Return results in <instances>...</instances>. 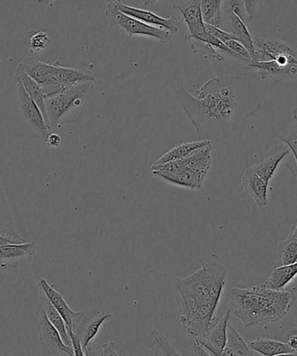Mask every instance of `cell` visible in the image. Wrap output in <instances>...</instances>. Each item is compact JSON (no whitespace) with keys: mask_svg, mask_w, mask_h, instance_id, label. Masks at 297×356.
Segmentation results:
<instances>
[{"mask_svg":"<svg viewBox=\"0 0 297 356\" xmlns=\"http://www.w3.org/2000/svg\"><path fill=\"white\" fill-rule=\"evenodd\" d=\"M201 140L222 141L260 106L257 90L247 78L215 76L192 95L184 88L173 92Z\"/></svg>","mask_w":297,"mask_h":356,"instance_id":"cell-1","label":"cell"},{"mask_svg":"<svg viewBox=\"0 0 297 356\" xmlns=\"http://www.w3.org/2000/svg\"><path fill=\"white\" fill-rule=\"evenodd\" d=\"M296 300L295 293L266 289L261 285L233 288L230 291L231 309L245 327L264 326L282 319Z\"/></svg>","mask_w":297,"mask_h":356,"instance_id":"cell-2","label":"cell"},{"mask_svg":"<svg viewBox=\"0 0 297 356\" xmlns=\"http://www.w3.org/2000/svg\"><path fill=\"white\" fill-rule=\"evenodd\" d=\"M227 274V269L222 264L208 260L192 274L176 280L175 296L182 316H189L203 306L217 309Z\"/></svg>","mask_w":297,"mask_h":356,"instance_id":"cell-3","label":"cell"},{"mask_svg":"<svg viewBox=\"0 0 297 356\" xmlns=\"http://www.w3.org/2000/svg\"><path fill=\"white\" fill-rule=\"evenodd\" d=\"M255 60L247 67L258 72L262 81H286L297 79V46L271 33L253 36Z\"/></svg>","mask_w":297,"mask_h":356,"instance_id":"cell-4","label":"cell"},{"mask_svg":"<svg viewBox=\"0 0 297 356\" xmlns=\"http://www.w3.org/2000/svg\"><path fill=\"white\" fill-rule=\"evenodd\" d=\"M94 88L93 81H84L46 99L50 129H60L65 124L77 122L91 100Z\"/></svg>","mask_w":297,"mask_h":356,"instance_id":"cell-5","label":"cell"},{"mask_svg":"<svg viewBox=\"0 0 297 356\" xmlns=\"http://www.w3.org/2000/svg\"><path fill=\"white\" fill-rule=\"evenodd\" d=\"M105 16L108 19L110 25L119 26L124 32L128 33L130 38L133 35H144L155 38L161 43H167L173 36V33L169 31L158 27L147 25L137 19L129 15H124L119 11L114 5V1L110 2L106 6Z\"/></svg>","mask_w":297,"mask_h":356,"instance_id":"cell-6","label":"cell"},{"mask_svg":"<svg viewBox=\"0 0 297 356\" xmlns=\"http://www.w3.org/2000/svg\"><path fill=\"white\" fill-rule=\"evenodd\" d=\"M34 326L41 345L48 355H75L74 348L64 343L58 331L46 316L42 304L37 300Z\"/></svg>","mask_w":297,"mask_h":356,"instance_id":"cell-7","label":"cell"},{"mask_svg":"<svg viewBox=\"0 0 297 356\" xmlns=\"http://www.w3.org/2000/svg\"><path fill=\"white\" fill-rule=\"evenodd\" d=\"M173 8L178 10L188 32L185 35L207 42L210 33L207 31L201 12V0H176Z\"/></svg>","mask_w":297,"mask_h":356,"instance_id":"cell-8","label":"cell"},{"mask_svg":"<svg viewBox=\"0 0 297 356\" xmlns=\"http://www.w3.org/2000/svg\"><path fill=\"white\" fill-rule=\"evenodd\" d=\"M16 93L17 102L24 120L44 140L51 129L47 126L40 107L18 82H16Z\"/></svg>","mask_w":297,"mask_h":356,"instance_id":"cell-9","label":"cell"},{"mask_svg":"<svg viewBox=\"0 0 297 356\" xmlns=\"http://www.w3.org/2000/svg\"><path fill=\"white\" fill-rule=\"evenodd\" d=\"M37 285H39L40 290L44 292V295L46 296L48 300L53 304L55 309H56L58 312L63 317L65 323L67 324L68 332H75L77 330L79 325H80L82 321L85 319L84 314L82 312H75V311L72 310L71 307L68 306L67 302H65L64 297L44 278L40 280Z\"/></svg>","mask_w":297,"mask_h":356,"instance_id":"cell-10","label":"cell"},{"mask_svg":"<svg viewBox=\"0 0 297 356\" xmlns=\"http://www.w3.org/2000/svg\"><path fill=\"white\" fill-rule=\"evenodd\" d=\"M114 5L119 11L122 12L124 15L133 17L147 25L167 30L173 34L177 33L180 29V22L176 17H171L169 19L162 18L150 11H145V10L135 8L133 6L124 4L120 0L114 1Z\"/></svg>","mask_w":297,"mask_h":356,"instance_id":"cell-11","label":"cell"},{"mask_svg":"<svg viewBox=\"0 0 297 356\" xmlns=\"http://www.w3.org/2000/svg\"><path fill=\"white\" fill-rule=\"evenodd\" d=\"M36 252L35 241L0 248V269L15 268L29 264Z\"/></svg>","mask_w":297,"mask_h":356,"instance_id":"cell-12","label":"cell"},{"mask_svg":"<svg viewBox=\"0 0 297 356\" xmlns=\"http://www.w3.org/2000/svg\"><path fill=\"white\" fill-rule=\"evenodd\" d=\"M230 310H228L222 318L213 324L201 337H196L201 343L205 346L213 355H222L227 341V327L229 323Z\"/></svg>","mask_w":297,"mask_h":356,"instance_id":"cell-13","label":"cell"},{"mask_svg":"<svg viewBox=\"0 0 297 356\" xmlns=\"http://www.w3.org/2000/svg\"><path fill=\"white\" fill-rule=\"evenodd\" d=\"M289 151L285 144L276 145L262 161L251 168L269 184L279 164L289 154Z\"/></svg>","mask_w":297,"mask_h":356,"instance_id":"cell-14","label":"cell"},{"mask_svg":"<svg viewBox=\"0 0 297 356\" xmlns=\"http://www.w3.org/2000/svg\"><path fill=\"white\" fill-rule=\"evenodd\" d=\"M243 186L245 192L255 200L258 207H264L268 204L269 184L260 176L255 174L251 168L247 169L243 176Z\"/></svg>","mask_w":297,"mask_h":356,"instance_id":"cell-15","label":"cell"},{"mask_svg":"<svg viewBox=\"0 0 297 356\" xmlns=\"http://www.w3.org/2000/svg\"><path fill=\"white\" fill-rule=\"evenodd\" d=\"M226 15V26L222 27V30L226 32L232 33L237 41L243 44L245 48L251 54L252 60H255V49L254 46L253 36L250 32L243 20L235 13H224Z\"/></svg>","mask_w":297,"mask_h":356,"instance_id":"cell-16","label":"cell"},{"mask_svg":"<svg viewBox=\"0 0 297 356\" xmlns=\"http://www.w3.org/2000/svg\"><path fill=\"white\" fill-rule=\"evenodd\" d=\"M15 79H16V82L22 85L27 95H28L31 98L33 99V102L37 104V106L40 107L41 113H42L44 118V120H46L47 126L49 127L46 106V97H44V93L41 86L37 84L32 77H30L19 65H18V67L16 68Z\"/></svg>","mask_w":297,"mask_h":356,"instance_id":"cell-17","label":"cell"},{"mask_svg":"<svg viewBox=\"0 0 297 356\" xmlns=\"http://www.w3.org/2000/svg\"><path fill=\"white\" fill-rule=\"evenodd\" d=\"M112 318V314L105 312V311H98L95 316L91 319L86 320L85 318L82 323L79 325L78 330L74 332L80 339L83 350H85L91 341L98 334L100 328L106 320Z\"/></svg>","mask_w":297,"mask_h":356,"instance_id":"cell-18","label":"cell"},{"mask_svg":"<svg viewBox=\"0 0 297 356\" xmlns=\"http://www.w3.org/2000/svg\"><path fill=\"white\" fill-rule=\"evenodd\" d=\"M248 347L258 355L265 356L297 355V352L285 342L258 337L255 340L248 341Z\"/></svg>","mask_w":297,"mask_h":356,"instance_id":"cell-19","label":"cell"},{"mask_svg":"<svg viewBox=\"0 0 297 356\" xmlns=\"http://www.w3.org/2000/svg\"><path fill=\"white\" fill-rule=\"evenodd\" d=\"M257 353L252 350L248 347V342L241 337L239 332L234 327L232 324L228 323L227 341L226 347L223 348L222 355H257Z\"/></svg>","mask_w":297,"mask_h":356,"instance_id":"cell-20","label":"cell"},{"mask_svg":"<svg viewBox=\"0 0 297 356\" xmlns=\"http://www.w3.org/2000/svg\"><path fill=\"white\" fill-rule=\"evenodd\" d=\"M297 275V261L289 265H282L272 270L269 278L261 284L266 289L282 290Z\"/></svg>","mask_w":297,"mask_h":356,"instance_id":"cell-21","label":"cell"},{"mask_svg":"<svg viewBox=\"0 0 297 356\" xmlns=\"http://www.w3.org/2000/svg\"><path fill=\"white\" fill-rule=\"evenodd\" d=\"M212 143L199 148L186 157V168L191 169L203 179H205L212 165Z\"/></svg>","mask_w":297,"mask_h":356,"instance_id":"cell-22","label":"cell"},{"mask_svg":"<svg viewBox=\"0 0 297 356\" xmlns=\"http://www.w3.org/2000/svg\"><path fill=\"white\" fill-rule=\"evenodd\" d=\"M37 300L42 304L48 319H49L51 323L53 325L58 331V333H60L64 343L72 348L70 335L68 334L67 324H65L63 317L58 312V310L55 309L53 304L51 303L46 296L41 290H40L39 300Z\"/></svg>","mask_w":297,"mask_h":356,"instance_id":"cell-23","label":"cell"},{"mask_svg":"<svg viewBox=\"0 0 297 356\" xmlns=\"http://www.w3.org/2000/svg\"><path fill=\"white\" fill-rule=\"evenodd\" d=\"M156 177L163 179V181L171 183V184L182 186V188L189 189L201 188L203 181L201 176L187 168L183 169L182 171L174 175H157Z\"/></svg>","mask_w":297,"mask_h":356,"instance_id":"cell-24","label":"cell"},{"mask_svg":"<svg viewBox=\"0 0 297 356\" xmlns=\"http://www.w3.org/2000/svg\"><path fill=\"white\" fill-rule=\"evenodd\" d=\"M210 143V140H201L198 141H192V143H186L178 145V146L171 148V149L164 154L163 156L158 159L157 161L153 165V167H157L162 164L167 163V162L181 160L188 157L193 152L203 147L206 146Z\"/></svg>","mask_w":297,"mask_h":356,"instance_id":"cell-25","label":"cell"},{"mask_svg":"<svg viewBox=\"0 0 297 356\" xmlns=\"http://www.w3.org/2000/svg\"><path fill=\"white\" fill-rule=\"evenodd\" d=\"M147 342L154 355H183L160 330H151L147 337Z\"/></svg>","mask_w":297,"mask_h":356,"instance_id":"cell-26","label":"cell"},{"mask_svg":"<svg viewBox=\"0 0 297 356\" xmlns=\"http://www.w3.org/2000/svg\"><path fill=\"white\" fill-rule=\"evenodd\" d=\"M203 22L221 29L222 24V0H201Z\"/></svg>","mask_w":297,"mask_h":356,"instance_id":"cell-27","label":"cell"},{"mask_svg":"<svg viewBox=\"0 0 297 356\" xmlns=\"http://www.w3.org/2000/svg\"><path fill=\"white\" fill-rule=\"evenodd\" d=\"M278 257L282 265H289L297 261V238L291 234L278 244Z\"/></svg>","mask_w":297,"mask_h":356,"instance_id":"cell-28","label":"cell"},{"mask_svg":"<svg viewBox=\"0 0 297 356\" xmlns=\"http://www.w3.org/2000/svg\"><path fill=\"white\" fill-rule=\"evenodd\" d=\"M186 40H187L189 46L191 47L193 54H202L215 58L219 61H223L226 60L219 51H216V48L212 47V44L205 42V41L196 39V38L189 37L185 35Z\"/></svg>","mask_w":297,"mask_h":356,"instance_id":"cell-29","label":"cell"},{"mask_svg":"<svg viewBox=\"0 0 297 356\" xmlns=\"http://www.w3.org/2000/svg\"><path fill=\"white\" fill-rule=\"evenodd\" d=\"M28 35L29 48L33 53H40L51 46L49 36L42 31L30 30Z\"/></svg>","mask_w":297,"mask_h":356,"instance_id":"cell-30","label":"cell"},{"mask_svg":"<svg viewBox=\"0 0 297 356\" xmlns=\"http://www.w3.org/2000/svg\"><path fill=\"white\" fill-rule=\"evenodd\" d=\"M222 12L224 13H235L246 24L250 22L245 8L244 0H222Z\"/></svg>","mask_w":297,"mask_h":356,"instance_id":"cell-31","label":"cell"},{"mask_svg":"<svg viewBox=\"0 0 297 356\" xmlns=\"http://www.w3.org/2000/svg\"><path fill=\"white\" fill-rule=\"evenodd\" d=\"M85 355H126V351L121 345L116 342H109L103 345L101 349L92 348L89 345L85 350Z\"/></svg>","mask_w":297,"mask_h":356,"instance_id":"cell-32","label":"cell"},{"mask_svg":"<svg viewBox=\"0 0 297 356\" xmlns=\"http://www.w3.org/2000/svg\"><path fill=\"white\" fill-rule=\"evenodd\" d=\"M26 243L27 241L18 232L9 227H0V248Z\"/></svg>","mask_w":297,"mask_h":356,"instance_id":"cell-33","label":"cell"},{"mask_svg":"<svg viewBox=\"0 0 297 356\" xmlns=\"http://www.w3.org/2000/svg\"><path fill=\"white\" fill-rule=\"evenodd\" d=\"M280 140L292 152L297 165V122L280 136Z\"/></svg>","mask_w":297,"mask_h":356,"instance_id":"cell-34","label":"cell"},{"mask_svg":"<svg viewBox=\"0 0 297 356\" xmlns=\"http://www.w3.org/2000/svg\"><path fill=\"white\" fill-rule=\"evenodd\" d=\"M248 20L252 22L257 18L258 13L264 4V0H244Z\"/></svg>","mask_w":297,"mask_h":356,"instance_id":"cell-35","label":"cell"},{"mask_svg":"<svg viewBox=\"0 0 297 356\" xmlns=\"http://www.w3.org/2000/svg\"><path fill=\"white\" fill-rule=\"evenodd\" d=\"M226 46L230 48L231 51H233L235 54L239 55V56L246 58L248 60H252L250 53H248V50L243 44L240 43L239 41L237 40L231 39L226 41L224 42Z\"/></svg>","mask_w":297,"mask_h":356,"instance_id":"cell-36","label":"cell"},{"mask_svg":"<svg viewBox=\"0 0 297 356\" xmlns=\"http://www.w3.org/2000/svg\"><path fill=\"white\" fill-rule=\"evenodd\" d=\"M286 343L297 352V327L291 328L285 334Z\"/></svg>","mask_w":297,"mask_h":356,"instance_id":"cell-37","label":"cell"},{"mask_svg":"<svg viewBox=\"0 0 297 356\" xmlns=\"http://www.w3.org/2000/svg\"><path fill=\"white\" fill-rule=\"evenodd\" d=\"M44 143L51 148H56L60 146L62 139L58 134L49 133L44 139Z\"/></svg>","mask_w":297,"mask_h":356,"instance_id":"cell-38","label":"cell"},{"mask_svg":"<svg viewBox=\"0 0 297 356\" xmlns=\"http://www.w3.org/2000/svg\"><path fill=\"white\" fill-rule=\"evenodd\" d=\"M193 351H194L195 355H213L212 353L210 352L209 349L205 347V345L201 343V342H200L198 340H196V339L194 342V345H193Z\"/></svg>","mask_w":297,"mask_h":356,"instance_id":"cell-39","label":"cell"},{"mask_svg":"<svg viewBox=\"0 0 297 356\" xmlns=\"http://www.w3.org/2000/svg\"><path fill=\"white\" fill-rule=\"evenodd\" d=\"M158 0H143L144 4L145 6L154 4V3H156Z\"/></svg>","mask_w":297,"mask_h":356,"instance_id":"cell-40","label":"cell"},{"mask_svg":"<svg viewBox=\"0 0 297 356\" xmlns=\"http://www.w3.org/2000/svg\"><path fill=\"white\" fill-rule=\"evenodd\" d=\"M293 117L295 122H297V107L293 109Z\"/></svg>","mask_w":297,"mask_h":356,"instance_id":"cell-41","label":"cell"},{"mask_svg":"<svg viewBox=\"0 0 297 356\" xmlns=\"http://www.w3.org/2000/svg\"><path fill=\"white\" fill-rule=\"evenodd\" d=\"M51 0H37V2L42 3V4H47V3H49Z\"/></svg>","mask_w":297,"mask_h":356,"instance_id":"cell-42","label":"cell"},{"mask_svg":"<svg viewBox=\"0 0 297 356\" xmlns=\"http://www.w3.org/2000/svg\"><path fill=\"white\" fill-rule=\"evenodd\" d=\"M291 234L293 235L294 237H296L297 238V224H296V227L295 228V230H294L293 233H291Z\"/></svg>","mask_w":297,"mask_h":356,"instance_id":"cell-43","label":"cell"}]
</instances>
